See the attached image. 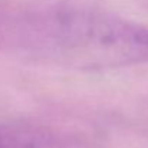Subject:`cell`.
<instances>
[{
  "mask_svg": "<svg viewBox=\"0 0 148 148\" xmlns=\"http://www.w3.org/2000/svg\"><path fill=\"white\" fill-rule=\"evenodd\" d=\"M147 1H148V0H147Z\"/></svg>",
  "mask_w": 148,
  "mask_h": 148,
  "instance_id": "3957f363",
  "label": "cell"
},
{
  "mask_svg": "<svg viewBox=\"0 0 148 148\" xmlns=\"http://www.w3.org/2000/svg\"><path fill=\"white\" fill-rule=\"evenodd\" d=\"M7 36V43L29 56L60 66L101 71L148 62L147 26L89 7L26 13Z\"/></svg>",
  "mask_w": 148,
  "mask_h": 148,
  "instance_id": "6da1fadb",
  "label": "cell"
},
{
  "mask_svg": "<svg viewBox=\"0 0 148 148\" xmlns=\"http://www.w3.org/2000/svg\"><path fill=\"white\" fill-rule=\"evenodd\" d=\"M58 135L33 124L0 122V148H55Z\"/></svg>",
  "mask_w": 148,
  "mask_h": 148,
  "instance_id": "7a4b0ae2",
  "label": "cell"
}]
</instances>
